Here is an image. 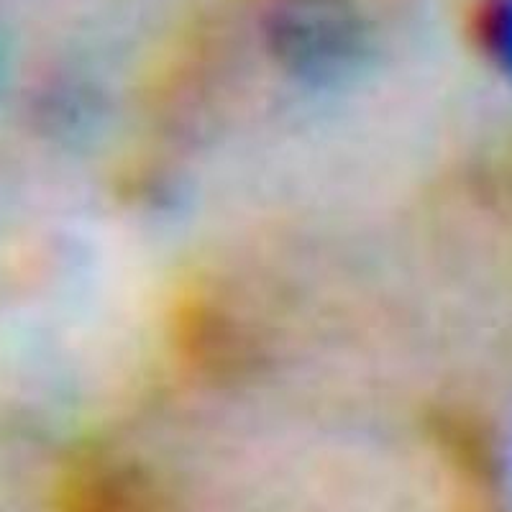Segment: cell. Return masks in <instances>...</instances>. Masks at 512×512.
I'll list each match as a JSON object with an SVG mask.
<instances>
[{
  "mask_svg": "<svg viewBox=\"0 0 512 512\" xmlns=\"http://www.w3.org/2000/svg\"><path fill=\"white\" fill-rule=\"evenodd\" d=\"M267 34L287 67L313 77L354 70L369 47L367 21L354 0H272Z\"/></svg>",
  "mask_w": 512,
  "mask_h": 512,
  "instance_id": "obj_1",
  "label": "cell"
},
{
  "mask_svg": "<svg viewBox=\"0 0 512 512\" xmlns=\"http://www.w3.org/2000/svg\"><path fill=\"white\" fill-rule=\"evenodd\" d=\"M477 36L489 59L512 75V0H479Z\"/></svg>",
  "mask_w": 512,
  "mask_h": 512,
  "instance_id": "obj_2",
  "label": "cell"
},
{
  "mask_svg": "<svg viewBox=\"0 0 512 512\" xmlns=\"http://www.w3.org/2000/svg\"><path fill=\"white\" fill-rule=\"evenodd\" d=\"M82 502H85V505L77 507L75 512H144V510H139V507L128 505L131 500H126L121 492H118L116 497L98 495L95 500H90V505H88V500H82Z\"/></svg>",
  "mask_w": 512,
  "mask_h": 512,
  "instance_id": "obj_3",
  "label": "cell"
},
{
  "mask_svg": "<svg viewBox=\"0 0 512 512\" xmlns=\"http://www.w3.org/2000/svg\"><path fill=\"white\" fill-rule=\"evenodd\" d=\"M0 75H3V49H0Z\"/></svg>",
  "mask_w": 512,
  "mask_h": 512,
  "instance_id": "obj_4",
  "label": "cell"
}]
</instances>
